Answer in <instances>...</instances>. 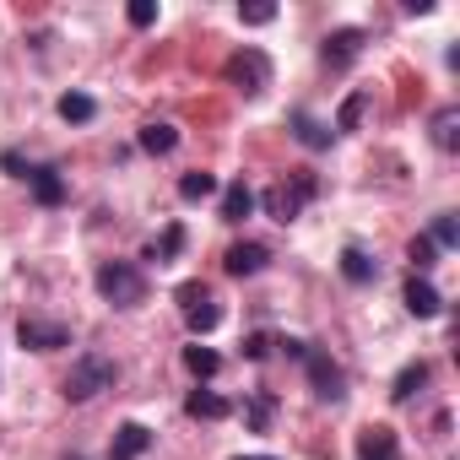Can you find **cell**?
Here are the masks:
<instances>
[{
    "instance_id": "obj_1",
    "label": "cell",
    "mask_w": 460,
    "mask_h": 460,
    "mask_svg": "<svg viewBox=\"0 0 460 460\" xmlns=\"http://www.w3.org/2000/svg\"><path fill=\"white\" fill-rule=\"evenodd\" d=\"M320 195V179L309 173V168H293L288 179H277L266 195H255L261 206H266V217H277V222H298L304 217V206Z\"/></svg>"
},
{
    "instance_id": "obj_2",
    "label": "cell",
    "mask_w": 460,
    "mask_h": 460,
    "mask_svg": "<svg viewBox=\"0 0 460 460\" xmlns=\"http://www.w3.org/2000/svg\"><path fill=\"white\" fill-rule=\"evenodd\" d=\"M114 379H119V363H114V358H103V352H82V358L71 363V374H66L60 395L82 406V401H93V395L114 390Z\"/></svg>"
},
{
    "instance_id": "obj_3",
    "label": "cell",
    "mask_w": 460,
    "mask_h": 460,
    "mask_svg": "<svg viewBox=\"0 0 460 460\" xmlns=\"http://www.w3.org/2000/svg\"><path fill=\"white\" fill-rule=\"evenodd\" d=\"M93 282H98V293H103L114 309H136V304H146V277H141V266H130V261H103Z\"/></svg>"
},
{
    "instance_id": "obj_4",
    "label": "cell",
    "mask_w": 460,
    "mask_h": 460,
    "mask_svg": "<svg viewBox=\"0 0 460 460\" xmlns=\"http://www.w3.org/2000/svg\"><path fill=\"white\" fill-rule=\"evenodd\" d=\"M173 298H179V309H184V325H190L195 336H211V331L222 325V304L211 298V288H206V282H184Z\"/></svg>"
},
{
    "instance_id": "obj_5",
    "label": "cell",
    "mask_w": 460,
    "mask_h": 460,
    "mask_svg": "<svg viewBox=\"0 0 460 460\" xmlns=\"http://www.w3.org/2000/svg\"><path fill=\"white\" fill-rule=\"evenodd\" d=\"M222 76H227V87H239L244 98H255V93H266V82H271V60H266L261 49H239V55H227Z\"/></svg>"
},
{
    "instance_id": "obj_6",
    "label": "cell",
    "mask_w": 460,
    "mask_h": 460,
    "mask_svg": "<svg viewBox=\"0 0 460 460\" xmlns=\"http://www.w3.org/2000/svg\"><path fill=\"white\" fill-rule=\"evenodd\" d=\"M304 368H309V390H314L320 401H341V395H347V374H341V363H336L331 352H314V347H309Z\"/></svg>"
},
{
    "instance_id": "obj_7",
    "label": "cell",
    "mask_w": 460,
    "mask_h": 460,
    "mask_svg": "<svg viewBox=\"0 0 460 460\" xmlns=\"http://www.w3.org/2000/svg\"><path fill=\"white\" fill-rule=\"evenodd\" d=\"M17 341L28 347V352H60V347H71V325H60V320H22L17 325Z\"/></svg>"
},
{
    "instance_id": "obj_8",
    "label": "cell",
    "mask_w": 460,
    "mask_h": 460,
    "mask_svg": "<svg viewBox=\"0 0 460 460\" xmlns=\"http://www.w3.org/2000/svg\"><path fill=\"white\" fill-rule=\"evenodd\" d=\"M363 44H368V39H363V28H336V33L320 44V60H325L331 71H341V66H352V60L363 55Z\"/></svg>"
},
{
    "instance_id": "obj_9",
    "label": "cell",
    "mask_w": 460,
    "mask_h": 460,
    "mask_svg": "<svg viewBox=\"0 0 460 460\" xmlns=\"http://www.w3.org/2000/svg\"><path fill=\"white\" fill-rule=\"evenodd\" d=\"M395 455H401V438L390 422H368L358 433V460H395Z\"/></svg>"
},
{
    "instance_id": "obj_10",
    "label": "cell",
    "mask_w": 460,
    "mask_h": 460,
    "mask_svg": "<svg viewBox=\"0 0 460 460\" xmlns=\"http://www.w3.org/2000/svg\"><path fill=\"white\" fill-rule=\"evenodd\" d=\"M152 449V433L141 422H119L114 428V444H109V460H141Z\"/></svg>"
},
{
    "instance_id": "obj_11",
    "label": "cell",
    "mask_w": 460,
    "mask_h": 460,
    "mask_svg": "<svg viewBox=\"0 0 460 460\" xmlns=\"http://www.w3.org/2000/svg\"><path fill=\"white\" fill-rule=\"evenodd\" d=\"M266 261H271V250H266V244H234V250L222 255L227 277H255V271H266Z\"/></svg>"
},
{
    "instance_id": "obj_12",
    "label": "cell",
    "mask_w": 460,
    "mask_h": 460,
    "mask_svg": "<svg viewBox=\"0 0 460 460\" xmlns=\"http://www.w3.org/2000/svg\"><path fill=\"white\" fill-rule=\"evenodd\" d=\"M184 411L200 417V422H222L227 411H234V401L217 395V390H190V395H184Z\"/></svg>"
},
{
    "instance_id": "obj_13",
    "label": "cell",
    "mask_w": 460,
    "mask_h": 460,
    "mask_svg": "<svg viewBox=\"0 0 460 460\" xmlns=\"http://www.w3.org/2000/svg\"><path fill=\"white\" fill-rule=\"evenodd\" d=\"M406 309H411L417 320H433V314L444 309V298H438V288H433L428 277H411V282H406Z\"/></svg>"
},
{
    "instance_id": "obj_14",
    "label": "cell",
    "mask_w": 460,
    "mask_h": 460,
    "mask_svg": "<svg viewBox=\"0 0 460 460\" xmlns=\"http://www.w3.org/2000/svg\"><path fill=\"white\" fill-rule=\"evenodd\" d=\"M250 211H255V190L244 179H234V184L222 190V222H244Z\"/></svg>"
},
{
    "instance_id": "obj_15",
    "label": "cell",
    "mask_w": 460,
    "mask_h": 460,
    "mask_svg": "<svg viewBox=\"0 0 460 460\" xmlns=\"http://www.w3.org/2000/svg\"><path fill=\"white\" fill-rule=\"evenodd\" d=\"M136 146H141V152H152V157H168V152L179 146V130H173V125H163V119H152V125H141Z\"/></svg>"
},
{
    "instance_id": "obj_16",
    "label": "cell",
    "mask_w": 460,
    "mask_h": 460,
    "mask_svg": "<svg viewBox=\"0 0 460 460\" xmlns=\"http://www.w3.org/2000/svg\"><path fill=\"white\" fill-rule=\"evenodd\" d=\"M28 184H33V200H39V206H60V200H66V179H60V168H33Z\"/></svg>"
},
{
    "instance_id": "obj_17",
    "label": "cell",
    "mask_w": 460,
    "mask_h": 460,
    "mask_svg": "<svg viewBox=\"0 0 460 460\" xmlns=\"http://www.w3.org/2000/svg\"><path fill=\"white\" fill-rule=\"evenodd\" d=\"M271 417H277V395H271V390H255V395L244 401V428H250V433H266Z\"/></svg>"
},
{
    "instance_id": "obj_18",
    "label": "cell",
    "mask_w": 460,
    "mask_h": 460,
    "mask_svg": "<svg viewBox=\"0 0 460 460\" xmlns=\"http://www.w3.org/2000/svg\"><path fill=\"white\" fill-rule=\"evenodd\" d=\"M293 136H298L309 152H325L336 130H331V125H320V119H309V114H293Z\"/></svg>"
},
{
    "instance_id": "obj_19",
    "label": "cell",
    "mask_w": 460,
    "mask_h": 460,
    "mask_svg": "<svg viewBox=\"0 0 460 460\" xmlns=\"http://www.w3.org/2000/svg\"><path fill=\"white\" fill-rule=\"evenodd\" d=\"M433 146H444V152L460 146V109H438L433 114Z\"/></svg>"
},
{
    "instance_id": "obj_20",
    "label": "cell",
    "mask_w": 460,
    "mask_h": 460,
    "mask_svg": "<svg viewBox=\"0 0 460 460\" xmlns=\"http://www.w3.org/2000/svg\"><path fill=\"white\" fill-rule=\"evenodd\" d=\"M422 385H428V363H406V368L395 374V385H390V401H411Z\"/></svg>"
},
{
    "instance_id": "obj_21",
    "label": "cell",
    "mask_w": 460,
    "mask_h": 460,
    "mask_svg": "<svg viewBox=\"0 0 460 460\" xmlns=\"http://www.w3.org/2000/svg\"><path fill=\"white\" fill-rule=\"evenodd\" d=\"M341 277L363 288V282H374V277H379V266H374V261H368L363 250H341Z\"/></svg>"
},
{
    "instance_id": "obj_22",
    "label": "cell",
    "mask_w": 460,
    "mask_h": 460,
    "mask_svg": "<svg viewBox=\"0 0 460 460\" xmlns=\"http://www.w3.org/2000/svg\"><path fill=\"white\" fill-rule=\"evenodd\" d=\"M179 250H184V227H179V222H168V227H163V239H157V244L146 250V261H157V266H168V261H173Z\"/></svg>"
},
{
    "instance_id": "obj_23",
    "label": "cell",
    "mask_w": 460,
    "mask_h": 460,
    "mask_svg": "<svg viewBox=\"0 0 460 460\" xmlns=\"http://www.w3.org/2000/svg\"><path fill=\"white\" fill-rule=\"evenodd\" d=\"M93 114H98V103H93L87 93H66V98H60V119H66V125H87Z\"/></svg>"
},
{
    "instance_id": "obj_24",
    "label": "cell",
    "mask_w": 460,
    "mask_h": 460,
    "mask_svg": "<svg viewBox=\"0 0 460 460\" xmlns=\"http://www.w3.org/2000/svg\"><path fill=\"white\" fill-rule=\"evenodd\" d=\"M184 368H190L195 379H211V374L222 368V358H217L211 347H200V341H195V347H184Z\"/></svg>"
},
{
    "instance_id": "obj_25",
    "label": "cell",
    "mask_w": 460,
    "mask_h": 460,
    "mask_svg": "<svg viewBox=\"0 0 460 460\" xmlns=\"http://www.w3.org/2000/svg\"><path fill=\"white\" fill-rule=\"evenodd\" d=\"M406 261H411V271H417V277H428V271L438 266V250H433V239H428V234H417V239H411V250H406Z\"/></svg>"
},
{
    "instance_id": "obj_26",
    "label": "cell",
    "mask_w": 460,
    "mask_h": 460,
    "mask_svg": "<svg viewBox=\"0 0 460 460\" xmlns=\"http://www.w3.org/2000/svg\"><path fill=\"white\" fill-rule=\"evenodd\" d=\"M179 195H184V200H206V195H217V173H200V168L184 173V179H179Z\"/></svg>"
},
{
    "instance_id": "obj_27",
    "label": "cell",
    "mask_w": 460,
    "mask_h": 460,
    "mask_svg": "<svg viewBox=\"0 0 460 460\" xmlns=\"http://www.w3.org/2000/svg\"><path fill=\"white\" fill-rule=\"evenodd\" d=\"M363 114H368V93H352V98L341 103V114H336V130H358Z\"/></svg>"
},
{
    "instance_id": "obj_28",
    "label": "cell",
    "mask_w": 460,
    "mask_h": 460,
    "mask_svg": "<svg viewBox=\"0 0 460 460\" xmlns=\"http://www.w3.org/2000/svg\"><path fill=\"white\" fill-rule=\"evenodd\" d=\"M428 239H433V250H455V244H460V227H455V217H449V211H444V217H433V234H428Z\"/></svg>"
},
{
    "instance_id": "obj_29",
    "label": "cell",
    "mask_w": 460,
    "mask_h": 460,
    "mask_svg": "<svg viewBox=\"0 0 460 460\" xmlns=\"http://www.w3.org/2000/svg\"><path fill=\"white\" fill-rule=\"evenodd\" d=\"M239 22L244 28H266V22H277V6L271 0H250V6H239Z\"/></svg>"
},
{
    "instance_id": "obj_30",
    "label": "cell",
    "mask_w": 460,
    "mask_h": 460,
    "mask_svg": "<svg viewBox=\"0 0 460 460\" xmlns=\"http://www.w3.org/2000/svg\"><path fill=\"white\" fill-rule=\"evenodd\" d=\"M125 17H130V28H152L157 22V0H130Z\"/></svg>"
},
{
    "instance_id": "obj_31",
    "label": "cell",
    "mask_w": 460,
    "mask_h": 460,
    "mask_svg": "<svg viewBox=\"0 0 460 460\" xmlns=\"http://www.w3.org/2000/svg\"><path fill=\"white\" fill-rule=\"evenodd\" d=\"M244 358H250V363L271 358V336H266V331H250V336H244Z\"/></svg>"
},
{
    "instance_id": "obj_32",
    "label": "cell",
    "mask_w": 460,
    "mask_h": 460,
    "mask_svg": "<svg viewBox=\"0 0 460 460\" xmlns=\"http://www.w3.org/2000/svg\"><path fill=\"white\" fill-rule=\"evenodd\" d=\"M271 347H282V352H288V358H298V363L309 358V341H298V336H282V341H271Z\"/></svg>"
},
{
    "instance_id": "obj_33",
    "label": "cell",
    "mask_w": 460,
    "mask_h": 460,
    "mask_svg": "<svg viewBox=\"0 0 460 460\" xmlns=\"http://www.w3.org/2000/svg\"><path fill=\"white\" fill-rule=\"evenodd\" d=\"M0 168H6V173H17V179H28V173H33V163H22L17 152H6V157H0Z\"/></svg>"
},
{
    "instance_id": "obj_34",
    "label": "cell",
    "mask_w": 460,
    "mask_h": 460,
    "mask_svg": "<svg viewBox=\"0 0 460 460\" xmlns=\"http://www.w3.org/2000/svg\"><path fill=\"white\" fill-rule=\"evenodd\" d=\"M239 460H277V455H239Z\"/></svg>"
},
{
    "instance_id": "obj_35",
    "label": "cell",
    "mask_w": 460,
    "mask_h": 460,
    "mask_svg": "<svg viewBox=\"0 0 460 460\" xmlns=\"http://www.w3.org/2000/svg\"><path fill=\"white\" fill-rule=\"evenodd\" d=\"M71 460H82V455H71Z\"/></svg>"
}]
</instances>
